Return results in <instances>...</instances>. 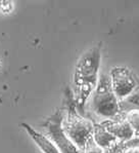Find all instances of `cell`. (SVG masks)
I'll use <instances>...</instances> for the list:
<instances>
[{
    "label": "cell",
    "instance_id": "1",
    "mask_svg": "<svg viewBox=\"0 0 139 153\" xmlns=\"http://www.w3.org/2000/svg\"><path fill=\"white\" fill-rule=\"evenodd\" d=\"M102 43L99 42L87 51L78 60L74 72V84L76 94L74 95L78 112L85 116L86 102L92 95L98 80Z\"/></svg>",
    "mask_w": 139,
    "mask_h": 153
},
{
    "label": "cell",
    "instance_id": "2",
    "mask_svg": "<svg viewBox=\"0 0 139 153\" xmlns=\"http://www.w3.org/2000/svg\"><path fill=\"white\" fill-rule=\"evenodd\" d=\"M63 109L65 112L63 114L62 122L63 129L67 137L78 149L83 151L86 143L92 138L93 121L87 118V116L81 115L78 112L75 103L74 93L70 88L65 89Z\"/></svg>",
    "mask_w": 139,
    "mask_h": 153
},
{
    "label": "cell",
    "instance_id": "3",
    "mask_svg": "<svg viewBox=\"0 0 139 153\" xmlns=\"http://www.w3.org/2000/svg\"><path fill=\"white\" fill-rule=\"evenodd\" d=\"M91 107L96 115L107 119H113L122 113V107L117 99L107 74L98 76L96 86L92 93Z\"/></svg>",
    "mask_w": 139,
    "mask_h": 153
},
{
    "label": "cell",
    "instance_id": "4",
    "mask_svg": "<svg viewBox=\"0 0 139 153\" xmlns=\"http://www.w3.org/2000/svg\"><path fill=\"white\" fill-rule=\"evenodd\" d=\"M63 114L65 111L63 108L57 109L41 124L42 128L46 131V136L54 143L60 153H83L71 142L63 131L62 126Z\"/></svg>",
    "mask_w": 139,
    "mask_h": 153
},
{
    "label": "cell",
    "instance_id": "5",
    "mask_svg": "<svg viewBox=\"0 0 139 153\" xmlns=\"http://www.w3.org/2000/svg\"><path fill=\"white\" fill-rule=\"evenodd\" d=\"M110 83L119 102H123L138 88V78L131 69L117 66L110 70Z\"/></svg>",
    "mask_w": 139,
    "mask_h": 153
},
{
    "label": "cell",
    "instance_id": "6",
    "mask_svg": "<svg viewBox=\"0 0 139 153\" xmlns=\"http://www.w3.org/2000/svg\"><path fill=\"white\" fill-rule=\"evenodd\" d=\"M101 123L120 142H125V141H129L135 137H138V133H136L128 123V121L125 119L124 113H121L113 119L101 121Z\"/></svg>",
    "mask_w": 139,
    "mask_h": 153
},
{
    "label": "cell",
    "instance_id": "7",
    "mask_svg": "<svg viewBox=\"0 0 139 153\" xmlns=\"http://www.w3.org/2000/svg\"><path fill=\"white\" fill-rule=\"evenodd\" d=\"M21 126L25 129L26 133L33 140V142L38 146V148L41 150L42 153H60L57 147L54 145V143L46 135L36 131L33 126L26 123V122H22Z\"/></svg>",
    "mask_w": 139,
    "mask_h": 153
},
{
    "label": "cell",
    "instance_id": "8",
    "mask_svg": "<svg viewBox=\"0 0 139 153\" xmlns=\"http://www.w3.org/2000/svg\"><path fill=\"white\" fill-rule=\"evenodd\" d=\"M92 139L94 142L100 148H102L104 151L110 149V147H113L118 142L117 139L103 126V124L101 122L94 123Z\"/></svg>",
    "mask_w": 139,
    "mask_h": 153
},
{
    "label": "cell",
    "instance_id": "9",
    "mask_svg": "<svg viewBox=\"0 0 139 153\" xmlns=\"http://www.w3.org/2000/svg\"><path fill=\"white\" fill-rule=\"evenodd\" d=\"M124 117L128 123L133 128L136 133H138L139 129V123H138V108H133L129 110L128 112L124 113Z\"/></svg>",
    "mask_w": 139,
    "mask_h": 153
},
{
    "label": "cell",
    "instance_id": "10",
    "mask_svg": "<svg viewBox=\"0 0 139 153\" xmlns=\"http://www.w3.org/2000/svg\"><path fill=\"white\" fill-rule=\"evenodd\" d=\"M83 153H104V150L102 148H100L99 146L96 144L93 141V139L91 138L88 142L86 143L85 147H84Z\"/></svg>",
    "mask_w": 139,
    "mask_h": 153
},
{
    "label": "cell",
    "instance_id": "11",
    "mask_svg": "<svg viewBox=\"0 0 139 153\" xmlns=\"http://www.w3.org/2000/svg\"><path fill=\"white\" fill-rule=\"evenodd\" d=\"M15 9V2L13 1H0V11L3 15H9Z\"/></svg>",
    "mask_w": 139,
    "mask_h": 153
},
{
    "label": "cell",
    "instance_id": "12",
    "mask_svg": "<svg viewBox=\"0 0 139 153\" xmlns=\"http://www.w3.org/2000/svg\"><path fill=\"white\" fill-rule=\"evenodd\" d=\"M0 69H1V61H0Z\"/></svg>",
    "mask_w": 139,
    "mask_h": 153
}]
</instances>
